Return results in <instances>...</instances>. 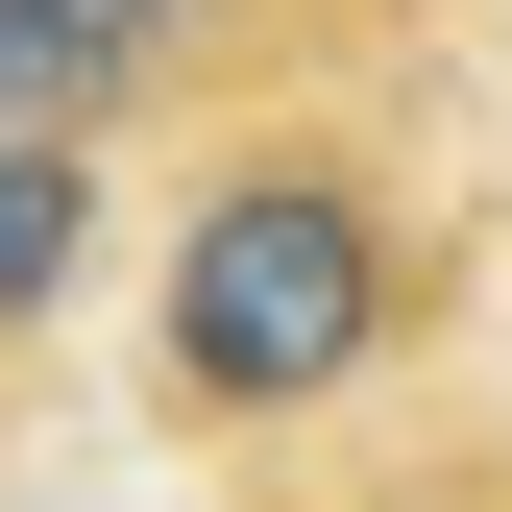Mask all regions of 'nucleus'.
I'll use <instances>...</instances> for the list:
<instances>
[{
	"mask_svg": "<svg viewBox=\"0 0 512 512\" xmlns=\"http://www.w3.org/2000/svg\"><path fill=\"white\" fill-rule=\"evenodd\" d=\"M391 293H415L391 196L342 147H244L171 220V269H147V366H171V415H317V391L391 366Z\"/></svg>",
	"mask_w": 512,
	"mask_h": 512,
	"instance_id": "obj_1",
	"label": "nucleus"
},
{
	"mask_svg": "<svg viewBox=\"0 0 512 512\" xmlns=\"http://www.w3.org/2000/svg\"><path fill=\"white\" fill-rule=\"evenodd\" d=\"M244 25V0H0V122H74V147H122L196 49Z\"/></svg>",
	"mask_w": 512,
	"mask_h": 512,
	"instance_id": "obj_2",
	"label": "nucleus"
},
{
	"mask_svg": "<svg viewBox=\"0 0 512 512\" xmlns=\"http://www.w3.org/2000/svg\"><path fill=\"white\" fill-rule=\"evenodd\" d=\"M74 269H98V147L74 122H0V342H25Z\"/></svg>",
	"mask_w": 512,
	"mask_h": 512,
	"instance_id": "obj_3",
	"label": "nucleus"
}]
</instances>
